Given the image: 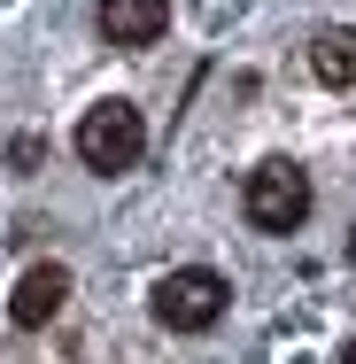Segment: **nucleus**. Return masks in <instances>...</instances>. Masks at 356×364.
Instances as JSON below:
<instances>
[{
	"label": "nucleus",
	"instance_id": "6",
	"mask_svg": "<svg viewBox=\"0 0 356 364\" xmlns=\"http://www.w3.org/2000/svg\"><path fill=\"white\" fill-rule=\"evenodd\" d=\"M310 77L318 85H356V23H325L310 39Z\"/></svg>",
	"mask_w": 356,
	"mask_h": 364
},
{
	"label": "nucleus",
	"instance_id": "4",
	"mask_svg": "<svg viewBox=\"0 0 356 364\" xmlns=\"http://www.w3.org/2000/svg\"><path fill=\"white\" fill-rule=\"evenodd\" d=\"M63 302H70V264H31L16 279V294H8V318L23 333H39L47 318H63Z\"/></svg>",
	"mask_w": 356,
	"mask_h": 364
},
{
	"label": "nucleus",
	"instance_id": "5",
	"mask_svg": "<svg viewBox=\"0 0 356 364\" xmlns=\"http://www.w3.org/2000/svg\"><path fill=\"white\" fill-rule=\"evenodd\" d=\"M171 31V0H101V39L109 47H155Z\"/></svg>",
	"mask_w": 356,
	"mask_h": 364
},
{
	"label": "nucleus",
	"instance_id": "7",
	"mask_svg": "<svg viewBox=\"0 0 356 364\" xmlns=\"http://www.w3.org/2000/svg\"><path fill=\"white\" fill-rule=\"evenodd\" d=\"M341 364H356V341H349V349H341Z\"/></svg>",
	"mask_w": 356,
	"mask_h": 364
},
{
	"label": "nucleus",
	"instance_id": "1",
	"mask_svg": "<svg viewBox=\"0 0 356 364\" xmlns=\"http://www.w3.org/2000/svg\"><path fill=\"white\" fill-rule=\"evenodd\" d=\"M70 147H77V163L85 171H132L140 163V147H147V124H140V109L132 101H101V109H85L77 117V132H70Z\"/></svg>",
	"mask_w": 356,
	"mask_h": 364
},
{
	"label": "nucleus",
	"instance_id": "2",
	"mask_svg": "<svg viewBox=\"0 0 356 364\" xmlns=\"http://www.w3.org/2000/svg\"><path fill=\"white\" fill-rule=\"evenodd\" d=\"M240 210H248V225H256V232H294V225L310 218V171H302V163H286V155L256 163V171H248Z\"/></svg>",
	"mask_w": 356,
	"mask_h": 364
},
{
	"label": "nucleus",
	"instance_id": "3",
	"mask_svg": "<svg viewBox=\"0 0 356 364\" xmlns=\"http://www.w3.org/2000/svg\"><path fill=\"white\" fill-rule=\"evenodd\" d=\"M155 326H171V333H210L217 318H225V279H217L210 264H186V272H163L155 279Z\"/></svg>",
	"mask_w": 356,
	"mask_h": 364
}]
</instances>
